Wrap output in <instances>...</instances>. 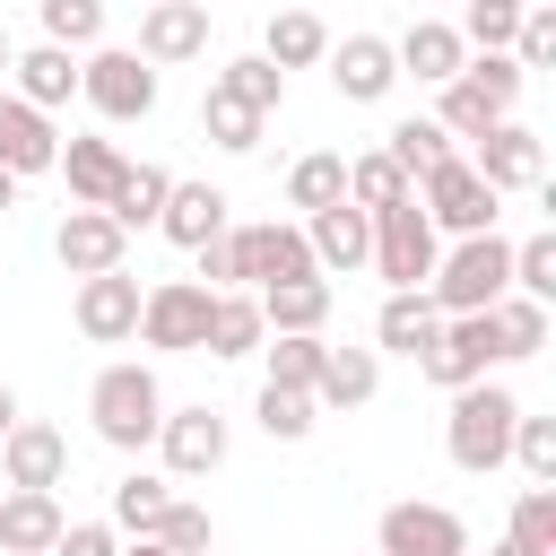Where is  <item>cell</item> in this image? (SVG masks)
Here are the masks:
<instances>
[{
	"label": "cell",
	"mask_w": 556,
	"mask_h": 556,
	"mask_svg": "<svg viewBox=\"0 0 556 556\" xmlns=\"http://www.w3.org/2000/svg\"><path fill=\"white\" fill-rule=\"evenodd\" d=\"M513 426H521V400H513L504 382H469V391H452V417H443V452H452V469H469V478L504 469V460H513Z\"/></svg>",
	"instance_id": "6da1fadb"
},
{
	"label": "cell",
	"mask_w": 556,
	"mask_h": 556,
	"mask_svg": "<svg viewBox=\"0 0 556 556\" xmlns=\"http://www.w3.org/2000/svg\"><path fill=\"white\" fill-rule=\"evenodd\" d=\"M495 295H513V243H504V235H469V243H452V252L434 261V278H426V304H434L443 321L486 313Z\"/></svg>",
	"instance_id": "7a4b0ae2"
},
{
	"label": "cell",
	"mask_w": 556,
	"mask_h": 556,
	"mask_svg": "<svg viewBox=\"0 0 556 556\" xmlns=\"http://www.w3.org/2000/svg\"><path fill=\"white\" fill-rule=\"evenodd\" d=\"M513 96H521V70L504 61V52H486V61H469L452 87H443V104L426 113L443 139H486L495 122H513Z\"/></svg>",
	"instance_id": "3957f363"
},
{
	"label": "cell",
	"mask_w": 556,
	"mask_h": 556,
	"mask_svg": "<svg viewBox=\"0 0 556 556\" xmlns=\"http://www.w3.org/2000/svg\"><path fill=\"white\" fill-rule=\"evenodd\" d=\"M87 417H96V434H104L113 452H139V443H156V426H165V391H156L148 365H104L96 391H87Z\"/></svg>",
	"instance_id": "277c9868"
},
{
	"label": "cell",
	"mask_w": 556,
	"mask_h": 556,
	"mask_svg": "<svg viewBox=\"0 0 556 556\" xmlns=\"http://www.w3.org/2000/svg\"><path fill=\"white\" fill-rule=\"evenodd\" d=\"M434 261H443V235L426 226V208H417V191H408L400 208H382V217H374V269L391 278V295H426V278H434Z\"/></svg>",
	"instance_id": "5b68a950"
},
{
	"label": "cell",
	"mask_w": 556,
	"mask_h": 556,
	"mask_svg": "<svg viewBox=\"0 0 556 556\" xmlns=\"http://www.w3.org/2000/svg\"><path fill=\"white\" fill-rule=\"evenodd\" d=\"M78 96H87L104 122H148V113H156V70H148L139 52H122V43H96V52L78 61Z\"/></svg>",
	"instance_id": "8992f818"
},
{
	"label": "cell",
	"mask_w": 556,
	"mask_h": 556,
	"mask_svg": "<svg viewBox=\"0 0 556 556\" xmlns=\"http://www.w3.org/2000/svg\"><path fill=\"white\" fill-rule=\"evenodd\" d=\"M417 208H426V226H434V235H452V243L495 235V191L469 174V156H443V165L417 182Z\"/></svg>",
	"instance_id": "52a82bcc"
},
{
	"label": "cell",
	"mask_w": 556,
	"mask_h": 556,
	"mask_svg": "<svg viewBox=\"0 0 556 556\" xmlns=\"http://www.w3.org/2000/svg\"><path fill=\"white\" fill-rule=\"evenodd\" d=\"M208 287H191V278H156L148 287V304H139V348H156V356H200V339H208Z\"/></svg>",
	"instance_id": "ba28073f"
},
{
	"label": "cell",
	"mask_w": 556,
	"mask_h": 556,
	"mask_svg": "<svg viewBox=\"0 0 556 556\" xmlns=\"http://www.w3.org/2000/svg\"><path fill=\"white\" fill-rule=\"evenodd\" d=\"M61 478H70V434L43 426V417H17L9 443H0V486L9 495H52Z\"/></svg>",
	"instance_id": "9c48e42d"
},
{
	"label": "cell",
	"mask_w": 556,
	"mask_h": 556,
	"mask_svg": "<svg viewBox=\"0 0 556 556\" xmlns=\"http://www.w3.org/2000/svg\"><path fill=\"white\" fill-rule=\"evenodd\" d=\"M139 304H148V287H139L130 269H113V278H78L70 321H78L96 348H122V339H139Z\"/></svg>",
	"instance_id": "30bf717a"
},
{
	"label": "cell",
	"mask_w": 556,
	"mask_h": 556,
	"mask_svg": "<svg viewBox=\"0 0 556 556\" xmlns=\"http://www.w3.org/2000/svg\"><path fill=\"white\" fill-rule=\"evenodd\" d=\"M374 539H382V556H469V530H460V513L452 504H391L382 521H374Z\"/></svg>",
	"instance_id": "8fae6325"
},
{
	"label": "cell",
	"mask_w": 556,
	"mask_h": 556,
	"mask_svg": "<svg viewBox=\"0 0 556 556\" xmlns=\"http://www.w3.org/2000/svg\"><path fill=\"white\" fill-rule=\"evenodd\" d=\"M469 174H478L495 200H504V191H539V174H547V148H539V130H530V122H495V130L478 139Z\"/></svg>",
	"instance_id": "7c38bea8"
},
{
	"label": "cell",
	"mask_w": 556,
	"mask_h": 556,
	"mask_svg": "<svg viewBox=\"0 0 556 556\" xmlns=\"http://www.w3.org/2000/svg\"><path fill=\"white\" fill-rule=\"evenodd\" d=\"M417 365H426V382H443V391H469V382H486V365H504V356H495V330H486V313H460V321H443V330H434V348H426Z\"/></svg>",
	"instance_id": "4fadbf2b"
},
{
	"label": "cell",
	"mask_w": 556,
	"mask_h": 556,
	"mask_svg": "<svg viewBox=\"0 0 556 556\" xmlns=\"http://www.w3.org/2000/svg\"><path fill=\"white\" fill-rule=\"evenodd\" d=\"M226 417L200 400V408H165V426H156V452H165V478H208L217 460H226Z\"/></svg>",
	"instance_id": "5bb4252c"
},
{
	"label": "cell",
	"mask_w": 556,
	"mask_h": 556,
	"mask_svg": "<svg viewBox=\"0 0 556 556\" xmlns=\"http://www.w3.org/2000/svg\"><path fill=\"white\" fill-rule=\"evenodd\" d=\"M208 52V0H148L139 9V61L165 70V61H200Z\"/></svg>",
	"instance_id": "9a60e30c"
},
{
	"label": "cell",
	"mask_w": 556,
	"mask_h": 556,
	"mask_svg": "<svg viewBox=\"0 0 556 556\" xmlns=\"http://www.w3.org/2000/svg\"><path fill=\"white\" fill-rule=\"evenodd\" d=\"M52 252H61V269H70V278H113V269H122V252H130V235H122L104 208H70V217H61V235H52Z\"/></svg>",
	"instance_id": "2e32d148"
},
{
	"label": "cell",
	"mask_w": 556,
	"mask_h": 556,
	"mask_svg": "<svg viewBox=\"0 0 556 556\" xmlns=\"http://www.w3.org/2000/svg\"><path fill=\"white\" fill-rule=\"evenodd\" d=\"M391 61H400V78H426V87H452L460 70H469V43L452 35V17H417L400 43H391Z\"/></svg>",
	"instance_id": "e0dca14e"
},
{
	"label": "cell",
	"mask_w": 556,
	"mask_h": 556,
	"mask_svg": "<svg viewBox=\"0 0 556 556\" xmlns=\"http://www.w3.org/2000/svg\"><path fill=\"white\" fill-rule=\"evenodd\" d=\"M330 87H339L348 104H382V96L400 87L391 43H382V35H348V43H330Z\"/></svg>",
	"instance_id": "ac0fdd59"
},
{
	"label": "cell",
	"mask_w": 556,
	"mask_h": 556,
	"mask_svg": "<svg viewBox=\"0 0 556 556\" xmlns=\"http://www.w3.org/2000/svg\"><path fill=\"white\" fill-rule=\"evenodd\" d=\"M52 174L70 182V208H104V200L122 191V174H130V156H122L113 139H70V148L52 156Z\"/></svg>",
	"instance_id": "d6986e66"
},
{
	"label": "cell",
	"mask_w": 556,
	"mask_h": 556,
	"mask_svg": "<svg viewBox=\"0 0 556 556\" xmlns=\"http://www.w3.org/2000/svg\"><path fill=\"white\" fill-rule=\"evenodd\" d=\"M304 252H313V269L330 278V269H365L374 261V217L365 208H321V217H304Z\"/></svg>",
	"instance_id": "ffe728a7"
},
{
	"label": "cell",
	"mask_w": 556,
	"mask_h": 556,
	"mask_svg": "<svg viewBox=\"0 0 556 556\" xmlns=\"http://www.w3.org/2000/svg\"><path fill=\"white\" fill-rule=\"evenodd\" d=\"M52 156H61V130H52L35 104L0 96V174L26 182V174H52Z\"/></svg>",
	"instance_id": "44dd1931"
},
{
	"label": "cell",
	"mask_w": 556,
	"mask_h": 556,
	"mask_svg": "<svg viewBox=\"0 0 556 556\" xmlns=\"http://www.w3.org/2000/svg\"><path fill=\"white\" fill-rule=\"evenodd\" d=\"M226 208H235V200H226L217 182H174V191H165V217H156V226H165V243L200 252V243H217V235L235 226Z\"/></svg>",
	"instance_id": "7402d4cb"
},
{
	"label": "cell",
	"mask_w": 556,
	"mask_h": 556,
	"mask_svg": "<svg viewBox=\"0 0 556 556\" xmlns=\"http://www.w3.org/2000/svg\"><path fill=\"white\" fill-rule=\"evenodd\" d=\"M261 330L269 339H321L330 321V278H287V287H261Z\"/></svg>",
	"instance_id": "603a6c76"
},
{
	"label": "cell",
	"mask_w": 556,
	"mask_h": 556,
	"mask_svg": "<svg viewBox=\"0 0 556 556\" xmlns=\"http://www.w3.org/2000/svg\"><path fill=\"white\" fill-rule=\"evenodd\" d=\"M70 530L61 495H0V556H52Z\"/></svg>",
	"instance_id": "cb8c5ba5"
},
{
	"label": "cell",
	"mask_w": 556,
	"mask_h": 556,
	"mask_svg": "<svg viewBox=\"0 0 556 556\" xmlns=\"http://www.w3.org/2000/svg\"><path fill=\"white\" fill-rule=\"evenodd\" d=\"M9 78H17V104H35L43 122H52V113L78 96V61H70V52H52V43L17 52V61H9Z\"/></svg>",
	"instance_id": "d4e9b609"
},
{
	"label": "cell",
	"mask_w": 556,
	"mask_h": 556,
	"mask_svg": "<svg viewBox=\"0 0 556 556\" xmlns=\"http://www.w3.org/2000/svg\"><path fill=\"white\" fill-rule=\"evenodd\" d=\"M243 243H252V295L261 287H287V278H321L313 269V252H304V226H243Z\"/></svg>",
	"instance_id": "484cf974"
},
{
	"label": "cell",
	"mask_w": 556,
	"mask_h": 556,
	"mask_svg": "<svg viewBox=\"0 0 556 556\" xmlns=\"http://www.w3.org/2000/svg\"><path fill=\"white\" fill-rule=\"evenodd\" d=\"M374 391H382V356L374 348H330L321 382H313V408H365Z\"/></svg>",
	"instance_id": "4316f807"
},
{
	"label": "cell",
	"mask_w": 556,
	"mask_h": 556,
	"mask_svg": "<svg viewBox=\"0 0 556 556\" xmlns=\"http://www.w3.org/2000/svg\"><path fill=\"white\" fill-rule=\"evenodd\" d=\"M261 61H269L278 78H287V70H313V61H330V26H321L313 9H278V17H269Z\"/></svg>",
	"instance_id": "83f0119b"
},
{
	"label": "cell",
	"mask_w": 556,
	"mask_h": 556,
	"mask_svg": "<svg viewBox=\"0 0 556 556\" xmlns=\"http://www.w3.org/2000/svg\"><path fill=\"white\" fill-rule=\"evenodd\" d=\"M434 330H443V313H434L426 295H382V313H374V356H382V348H391V356H426Z\"/></svg>",
	"instance_id": "f1b7e54d"
},
{
	"label": "cell",
	"mask_w": 556,
	"mask_h": 556,
	"mask_svg": "<svg viewBox=\"0 0 556 556\" xmlns=\"http://www.w3.org/2000/svg\"><path fill=\"white\" fill-rule=\"evenodd\" d=\"M382 156H391V165L408 174V191H417V182H426L443 156H460V148H452V139H443L426 113H408V122H391V130H382Z\"/></svg>",
	"instance_id": "f546056e"
},
{
	"label": "cell",
	"mask_w": 556,
	"mask_h": 556,
	"mask_svg": "<svg viewBox=\"0 0 556 556\" xmlns=\"http://www.w3.org/2000/svg\"><path fill=\"white\" fill-rule=\"evenodd\" d=\"M339 200H348V156L313 148V156H295V165H287V208L321 217V208H339Z\"/></svg>",
	"instance_id": "4dcf8cb0"
},
{
	"label": "cell",
	"mask_w": 556,
	"mask_h": 556,
	"mask_svg": "<svg viewBox=\"0 0 556 556\" xmlns=\"http://www.w3.org/2000/svg\"><path fill=\"white\" fill-rule=\"evenodd\" d=\"M165 191H174V174H165V165H130V174H122V191L104 200V217H113L122 235H139V226H156V217H165Z\"/></svg>",
	"instance_id": "1f68e13d"
},
{
	"label": "cell",
	"mask_w": 556,
	"mask_h": 556,
	"mask_svg": "<svg viewBox=\"0 0 556 556\" xmlns=\"http://www.w3.org/2000/svg\"><path fill=\"white\" fill-rule=\"evenodd\" d=\"M208 87H217V96H235L243 113H261V122H269V113L287 104V78H278V70H269L261 52H243V61H226V70L208 78Z\"/></svg>",
	"instance_id": "d6a6232c"
},
{
	"label": "cell",
	"mask_w": 556,
	"mask_h": 556,
	"mask_svg": "<svg viewBox=\"0 0 556 556\" xmlns=\"http://www.w3.org/2000/svg\"><path fill=\"white\" fill-rule=\"evenodd\" d=\"M408 200V174L382 156V148H365V156H348V208H365V217H382V208H400Z\"/></svg>",
	"instance_id": "836d02e7"
},
{
	"label": "cell",
	"mask_w": 556,
	"mask_h": 556,
	"mask_svg": "<svg viewBox=\"0 0 556 556\" xmlns=\"http://www.w3.org/2000/svg\"><path fill=\"white\" fill-rule=\"evenodd\" d=\"M269 330H261V304L252 295H217L208 304V339H200V356H252Z\"/></svg>",
	"instance_id": "e575fe53"
},
{
	"label": "cell",
	"mask_w": 556,
	"mask_h": 556,
	"mask_svg": "<svg viewBox=\"0 0 556 556\" xmlns=\"http://www.w3.org/2000/svg\"><path fill=\"white\" fill-rule=\"evenodd\" d=\"M486 330H495V356H539V348H547V304L495 295V304H486Z\"/></svg>",
	"instance_id": "d590c367"
},
{
	"label": "cell",
	"mask_w": 556,
	"mask_h": 556,
	"mask_svg": "<svg viewBox=\"0 0 556 556\" xmlns=\"http://www.w3.org/2000/svg\"><path fill=\"white\" fill-rule=\"evenodd\" d=\"M43 43L52 52H96L104 43V0H43Z\"/></svg>",
	"instance_id": "8d00e7d4"
},
{
	"label": "cell",
	"mask_w": 556,
	"mask_h": 556,
	"mask_svg": "<svg viewBox=\"0 0 556 556\" xmlns=\"http://www.w3.org/2000/svg\"><path fill=\"white\" fill-rule=\"evenodd\" d=\"M513 26H521V0H469V17H460L452 35L469 43V61H486V52L513 61Z\"/></svg>",
	"instance_id": "74e56055"
},
{
	"label": "cell",
	"mask_w": 556,
	"mask_h": 556,
	"mask_svg": "<svg viewBox=\"0 0 556 556\" xmlns=\"http://www.w3.org/2000/svg\"><path fill=\"white\" fill-rule=\"evenodd\" d=\"M504 547H521V556H556V486H521V495H513V530H504Z\"/></svg>",
	"instance_id": "f35d334b"
},
{
	"label": "cell",
	"mask_w": 556,
	"mask_h": 556,
	"mask_svg": "<svg viewBox=\"0 0 556 556\" xmlns=\"http://www.w3.org/2000/svg\"><path fill=\"white\" fill-rule=\"evenodd\" d=\"M200 130H208V148H226V156H252L261 148V113H243L235 96H200Z\"/></svg>",
	"instance_id": "ab89813d"
},
{
	"label": "cell",
	"mask_w": 556,
	"mask_h": 556,
	"mask_svg": "<svg viewBox=\"0 0 556 556\" xmlns=\"http://www.w3.org/2000/svg\"><path fill=\"white\" fill-rule=\"evenodd\" d=\"M261 356H269V391H304L313 400V382H321V339H261Z\"/></svg>",
	"instance_id": "60d3db41"
},
{
	"label": "cell",
	"mask_w": 556,
	"mask_h": 556,
	"mask_svg": "<svg viewBox=\"0 0 556 556\" xmlns=\"http://www.w3.org/2000/svg\"><path fill=\"white\" fill-rule=\"evenodd\" d=\"M165 504H174V486L148 478V469H130V478L113 486V530H139V539H148V530L165 521Z\"/></svg>",
	"instance_id": "b9f144b4"
},
{
	"label": "cell",
	"mask_w": 556,
	"mask_h": 556,
	"mask_svg": "<svg viewBox=\"0 0 556 556\" xmlns=\"http://www.w3.org/2000/svg\"><path fill=\"white\" fill-rule=\"evenodd\" d=\"M252 408H261V434H269V443H304V434L321 426V408H313L304 391H269V382H261Z\"/></svg>",
	"instance_id": "7bdbcfd3"
},
{
	"label": "cell",
	"mask_w": 556,
	"mask_h": 556,
	"mask_svg": "<svg viewBox=\"0 0 556 556\" xmlns=\"http://www.w3.org/2000/svg\"><path fill=\"white\" fill-rule=\"evenodd\" d=\"M513 460H521L530 486H556V417H530V408H521V426H513Z\"/></svg>",
	"instance_id": "ee69618b"
},
{
	"label": "cell",
	"mask_w": 556,
	"mask_h": 556,
	"mask_svg": "<svg viewBox=\"0 0 556 556\" xmlns=\"http://www.w3.org/2000/svg\"><path fill=\"white\" fill-rule=\"evenodd\" d=\"M208 539H217V530H208V513H200V504H182V495H174V504H165V521L148 530V547H165V556H208Z\"/></svg>",
	"instance_id": "f6af8a7d"
},
{
	"label": "cell",
	"mask_w": 556,
	"mask_h": 556,
	"mask_svg": "<svg viewBox=\"0 0 556 556\" xmlns=\"http://www.w3.org/2000/svg\"><path fill=\"white\" fill-rule=\"evenodd\" d=\"M513 295H530V304H547V295H556V235L513 243Z\"/></svg>",
	"instance_id": "bcb514c9"
},
{
	"label": "cell",
	"mask_w": 556,
	"mask_h": 556,
	"mask_svg": "<svg viewBox=\"0 0 556 556\" xmlns=\"http://www.w3.org/2000/svg\"><path fill=\"white\" fill-rule=\"evenodd\" d=\"M556 61V9H521V26H513V70L530 78V70H547Z\"/></svg>",
	"instance_id": "7dc6e473"
},
{
	"label": "cell",
	"mask_w": 556,
	"mask_h": 556,
	"mask_svg": "<svg viewBox=\"0 0 556 556\" xmlns=\"http://www.w3.org/2000/svg\"><path fill=\"white\" fill-rule=\"evenodd\" d=\"M52 556H122V539H113V521H70Z\"/></svg>",
	"instance_id": "c3c4849f"
},
{
	"label": "cell",
	"mask_w": 556,
	"mask_h": 556,
	"mask_svg": "<svg viewBox=\"0 0 556 556\" xmlns=\"http://www.w3.org/2000/svg\"><path fill=\"white\" fill-rule=\"evenodd\" d=\"M9 426H17V391L0 382V443H9Z\"/></svg>",
	"instance_id": "681fc988"
},
{
	"label": "cell",
	"mask_w": 556,
	"mask_h": 556,
	"mask_svg": "<svg viewBox=\"0 0 556 556\" xmlns=\"http://www.w3.org/2000/svg\"><path fill=\"white\" fill-rule=\"evenodd\" d=\"M9 208H17V182H9V174H0V217H9Z\"/></svg>",
	"instance_id": "f907efd6"
},
{
	"label": "cell",
	"mask_w": 556,
	"mask_h": 556,
	"mask_svg": "<svg viewBox=\"0 0 556 556\" xmlns=\"http://www.w3.org/2000/svg\"><path fill=\"white\" fill-rule=\"evenodd\" d=\"M9 61H17V43H9V35H0V78H9Z\"/></svg>",
	"instance_id": "816d5d0a"
},
{
	"label": "cell",
	"mask_w": 556,
	"mask_h": 556,
	"mask_svg": "<svg viewBox=\"0 0 556 556\" xmlns=\"http://www.w3.org/2000/svg\"><path fill=\"white\" fill-rule=\"evenodd\" d=\"M122 556H165V547H148V539H139V547H122Z\"/></svg>",
	"instance_id": "f5cc1de1"
},
{
	"label": "cell",
	"mask_w": 556,
	"mask_h": 556,
	"mask_svg": "<svg viewBox=\"0 0 556 556\" xmlns=\"http://www.w3.org/2000/svg\"><path fill=\"white\" fill-rule=\"evenodd\" d=\"M495 556H521V547H495Z\"/></svg>",
	"instance_id": "db71d44e"
},
{
	"label": "cell",
	"mask_w": 556,
	"mask_h": 556,
	"mask_svg": "<svg viewBox=\"0 0 556 556\" xmlns=\"http://www.w3.org/2000/svg\"><path fill=\"white\" fill-rule=\"evenodd\" d=\"M0 495H9V486H0Z\"/></svg>",
	"instance_id": "11a10c76"
}]
</instances>
